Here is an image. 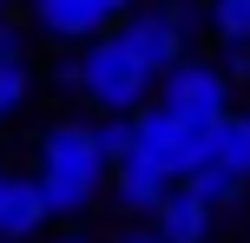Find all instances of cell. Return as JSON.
Segmentation results:
<instances>
[{
	"label": "cell",
	"mask_w": 250,
	"mask_h": 243,
	"mask_svg": "<svg viewBox=\"0 0 250 243\" xmlns=\"http://www.w3.org/2000/svg\"><path fill=\"white\" fill-rule=\"evenodd\" d=\"M26 171H33L53 224H86L92 210H99V197H105V171L112 165H105L99 145H92V118L66 112V118H46V125L33 131Z\"/></svg>",
	"instance_id": "obj_1"
},
{
	"label": "cell",
	"mask_w": 250,
	"mask_h": 243,
	"mask_svg": "<svg viewBox=\"0 0 250 243\" xmlns=\"http://www.w3.org/2000/svg\"><path fill=\"white\" fill-rule=\"evenodd\" d=\"M53 86L73 92V99L86 105V112H99V118H132L138 105L151 99V73L112 33L86 39L79 53H60V59H53Z\"/></svg>",
	"instance_id": "obj_2"
},
{
	"label": "cell",
	"mask_w": 250,
	"mask_h": 243,
	"mask_svg": "<svg viewBox=\"0 0 250 243\" xmlns=\"http://www.w3.org/2000/svg\"><path fill=\"white\" fill-rule=\"evenodd\" d=\"M151 105H158V112H171L178 125H191V131H211L217 118L237 105V86L217 73L211 53H185V59H178L171 73L151 86Z\"/></svg>",
	"instance_id": "obj_3"
},
{
	"label": "cell",
	"mask_w": 250,
	"mask_h": 243,
	"mask_svg": "<svg viewBox=\"0 0 250 243\" xmlns=\"http://www.w3.org/2000/svg\"><path fill=\"white\" fill-rule=\"evenodd\" d=\"M198 151H204V131H191V125H178L171 112H158V105H138L132 112V151L125 158H138L145 171H158L165 184H178L191 165H198Z\"/></svg>",
	"instance_id": "obj_4"
},
{
	"label": "cell",
	"mask_w": 250,
	"mask_h": 243,
	"mask_svg": "<svg viewBox=\"0 0 250 243\" xmlns=\"http://www.w3.org/2000/svg\"><path fill=\"white\" fill-rule=\"evenodd\" d=\"M112 39H119V46L132 53V59L145 66V73H151V86H158V79H165V73H171V66L191 53V33H185V26H178L171 13L158 7V0L132 7V13H125V20L112 26Z\"/></svg>",
	"instance_id": "obj_5"
},
{
	"label": "cell",
	"mask_w": 250,
	"mask_h": 243,
	"mask_svg": "<svg viewBox=\"0 0 250 243\" xmlns=\"http://www.w3.org/2000/svg\"><path fill=\"white\" fill-rule=\"evenodd\" d=\"M20 20H26L33 39H53V46H66V53H79L86 39L112 33V13H105L99 0H26Z\"/></svg>",
	"instance_id": "obj_6"
},
{
	"label": "cell",
	"mask_w": 250,
	"mask_h": 243,
	"mask_svg": "<svg viewBox=\"0 0 250 243\" xmlns=\"http://www.w3.org/2000/svg\"><path fill=\"white\" fill-rule=\"evenodd\" d=\"M46 230H53V217H46V197H40L33 171L7 165L0 171V243H40Z\"/></svg>",
	"instance_id": "obj_7"
},
{
	"label": "cell",
	"mask_w": 250,
	"mask_h": 243,
	"mask_svg": "<svg viewBox=\"0 0 250 243\" xmlns=\"http://www.w3.org/2000/svg\"><path fill=\"white\" fill-rule=\"evenodd\" d=\"M145 230L158 237V243H211V230H217V217L198 204V197L185 191V184H171V191L151 204V217H145Z\"/></svg>",
	"instance_id": "obj_8"
},
{
	"label": "cell",
	"mask_w": 250,
	"mask_h": 243,
	"mask_svg": "<svg viewBox=\"0 0 250 243\" xmlns=\"http://www.w3.org/2000/svg\"><path fill=\"white\" fill-rule=\"evenodd\" d=\"M198 165H217V171H230V178L250 184V105H230V112L204 131Z\"/></svg>",
	"instance_id": "obj_9"
},
{
	"label": "cell",
	"mask_w": 250,
	"mask_h": 243,
	"mask_svg": "<svg viewBox=\"0 0 250 243\" xmlns=\"http://www.w3.org/2000/svg\"><path fill=\"white\" fill-rule=\"evenodd\" d=\"M105 191H112V204H119V217H132V224H145L151 217V204H158L171 184L158 178V171H145L138 158H119L112 171H105Z\"/></svg>",
	"instance_id": "obj_10"
},
{
	"label": "cell",
	"mask_w": 250,
	"mask_h": 243,
	"mask_svg": "<svg viewBox=\"0 0 250 243\" xmlns=\"http://www.w3.org/2000/svg\"><path fill=\"white\" fill-rule=\"evenodd\" d=\"M178 184H185V191L198 197V204L211 210V217H217V210H230V204H244V197H250V184H244V178H230V171H217V165H191V171H185Z\"/></svg>",
	"instance_id": "obj_11"
},
{
	"label": "cell",
	"mask_w": 250,
	"mask_h": 243,
	"mask_svg": "<svg viewBox=\"0 0 250 243\" xmlns=\"http://www.w3.org/2000/svg\"><path fill=\"white\" fill-rule=\"evenodd\" d=\"M217 46H250V0H198Z\"/></svg>",
	"instance_id": "obj_12"
},
{
	"label": "cell",
	"mask_w": 250,
	"mask_h": 243,
	"mask_svg": "<svg viewBox=\"0 0 250 243\" xmlns=\"http://www.w3.org/2000/svg\"><path fill=\"white\" fill-rule=\"evenodd\" d=\"M92 145H99L105 165H119L132 151V118H92Z\"/></svg>",
	"instance_id": "obj_13"
},
{
	"label": "cell",
	"mask_w": 250,
	"mask_h": 243,
	"mask_svg": "<svg viewBox=\"0 0 250 243\" xmlns=\"http://www.w3.org/2000/svg\"><path fill=\"white\" fill-rule=\"evenodd\" d=\"M20 59H33V33H26V20L0 7V66H20Z\"/></svg>",
	"instance_id": "obj_14"
},
{
	"label": "cell",
	"mask_w": 250,
	"mask_h": 243,
	"mask_svg": "<svg viewBox=\"0 0 250 243\" xmlns=\"http://www.w3.org/2000/svg\"><path fill=\"white\" fill-rule=\"evenodd\" d=\"M217 73L244 92V86H250V46H217Z\"/></svg>",
	"instance_id": "obj_15"
},
{
	"label": "cell",
	"mask_w": 250,
	"mask_h": 243,
	"mask_svg": "<svg viewBox=\"0 0 250 243\" xmlns=\"http://www.w3.org/2000/svg\"><path fill=\"white\" fill-rule=\"evenodd\" d=\"M105 243H158V237H151L145 224H125V230H112V237H105Z\"/></svg>",
	"instance_id": "obj_16"
},
{
	"label": "cell",
	"mask_w": 250,
	"mask_h": 243,
	"mask_svg": "<svg viewBox=\"0 0 250 243\" xmlns=\"http://www.w3.org/2000/svg\"><path fill=\"white\" fill-rule=\"evenodd\" d=\"M53 243H99L92 230H79V224H66V230H53Z\"/></svg>",
	"instance_id": "obj_17"
},
{
	"label": "cell",
	"mask_w": 250,
	"mask_h": 243,
	"mask_svg": "<svg viewBox=\"0 0 250 243\" xmlns=\"http://www.w3.org/2000/svg\"><path fill=\"white\" fill-rule=\"evenodd\" d=\"M0 171H7V151H0Z\"/></svg>",
	"instance_id": "obj_18"
},
{
	"label": "cell",
	"mask_w": 250,
	"mask_h": 243,
	"mask_svg": "<svg viewBox=\"0 0 250 243\" xmlns=\"http://www.w3.org/2000/svg\"><path fill=\"white\" fill-rule=\"evenodd\" d=\"M244 92H250V86H244Z\"/></svg>",
	"instance_id": "obj_19"
}]
</instances>
